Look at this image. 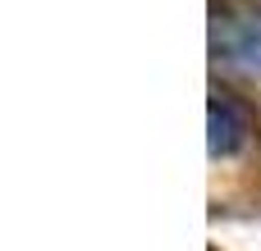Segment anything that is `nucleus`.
Returning a JSON list of instances; mask_svg holds the SVG:
<instances>
[{"mask_svg": "<svg viewBox=\"0 0 261 251\" xmlns=\"http://www.w3.org/2000/svg\"><path fill=\"white\" fill-rule=\"evenodd\" d=\"M211 55L225 69L261 73V9L248 0H220L211 9Z\"/></svg>", "mask_w": 261, "mask_h": 251, "instance_id": "obj_1", "label": "nucleus"}, {"mask_svg": "<svg viewBox=\"0 0 261 251\" xmlns=\"http://www.w3.org/2000/svg\"><path fill=\"white\" fill-rule=\"evenodd\" d=\"M206 128H211V160H229L248 146L252 137V110L243 96H234L229 87H211V105H206Z\"/></svg>", "mask_w": 261, "mask_h": 251, "instance_id": "obj_2", "label": "nucleus"}]
</instances>
